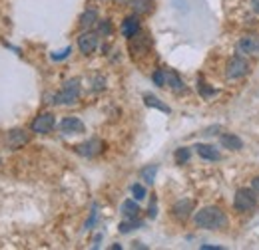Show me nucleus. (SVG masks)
<instances>
[{
	"instance_id": "9",
	"label": "nucleus",
	"mask_w": 259,
	"mask_h": 250,
	"mask_svg": "<svg viewBox=\"0 0 259 250\" xmlns=\"http://www.w3.org/2000/svg\"><path fill=\"white\" fill-rule=\"evenodd\" d=\"M171 213H174V217L178 220H188L190 215L194 213V201H192V199H182V201H178V203L174 205Z\"/></svg>"
},
{
	"instance_id": "5",
	"label": "nucleus",
	"mask_w": 259,
	"mask_h": 250,
	"mask_svg": "<svg viewBox=\"0 0 259 250\" xmlns=\"http://www.w3.org/2000/svg\"><path fill=\"white\" fill-rule=\"evenodd\" d=\"M54 127H56V119H54L52 113H40L32 121V125H30V129H32L34 133H40V135L50 133Z\"/></svg>"
},
{
	"instance_id": "28",
	"label": "nucleus",
	"mask_w": 259,
	"mask_h": 250,
	"mask_svg": "<svg viewBox=\"0 0 259 250\" xmlns=\"http://www.w3.org/2000/svg\"><path fill=\"white\" fill-rule=\"evenodd\" d=\"M94 220H96V205H94V209H92V217H90V220L86 222V228H90V226L94 224Z\"/></svg>"
},
{
	"instance_id": "32",
	"label": "nucleus",
	"mask_w": 259,
	"mask_h": 250,
	"mask_svg": "<svg viewBox=\"0 0 259 250\" xmlns=\"http://www.w3.org/2000/svg\"><path fill=\"white\" fill-rule=\"evenodd\" d=\"M251 4H253V10L259 14V0H251Z\"/></svg>"
},
{
	"instance_id": "14",
	"label": "nucleus",
	"mask_w": 259,
	"mask_h": 250,
	"mask_svg": "<svg viewBox=\"0 0 259 250\" xmlns=\"http://www.w3.org/2000/svg\"><path fill=\"white\" fill-rule=\"evenodd\" d=\"M195 151H197V155L201 157V159H205V161H218L220 159V151L213 145H207V143H197Z\"/></svg>"
},
{
	"instance_id": "24",
	"label": "nucleus",
	"mask_w": 259,
	"mask_h": 250,
	"mask_svg": "<svg viewBox=\"0 0 259 250\" xmlns=\"http://www.w3.org/2000/svg\"><path fill=\"white\" fill-rule=\"evenodd\" d=\"M197 90H199V94L203 95V97H211V95L218 94V90H213V88H207V84H205V82H201V80H199V86H197Z\"/></svg>"
},
{
	"instance_id": "25",
	"label": "nucleus",
	"mask_w": 259,
	"mask_h": 250,
	"mask_svg": "<svg viewBox=\"0 0 259 250\" xmlns=\"http://www.w3.org/2000/svg\"><path fill=\"white\" fill-rule=\"evenodd\" d=\"M70 54H72V48L68 46V48H64V50H60V52H52V56H50V58H52L54 62H60V60H66Z\"/></svg>"
},
{
	"instance_id": "13",
	"label": "nucleus",
	"mask_w": 259,
	"mask_h": 250,
	"mask_svg": "<svg viewBox=\"0 0 259 250\" xmlns=\"http://www.w3.org/2000/svg\"><path fill=\"white\" fill-rule=\"evenodd\" d=\"M138 32H140V18H138V14L128 16V18L122 22V34H124L126 38H134Z\"/></svg>"
},
{
	"instance_id": "23",
	"label": "nucleus",
	"mask_w": 259,
	"mask_h": 250,
	"mask_svg": "<svg viewBox=\"0 0 259 250\" xmlns=\"http://www.w3.org/2000/svg\"><path fill=\"white\" fill-rule=\"evenodd\" d=\"M132 195L136 197V201H144L146 199V189H144V185H140V183L132 185Z\"/></svg>"
},
{
	"instance_id": "18",
	"label": "nucleus",
	"mask_w": 259,
	"mask_h": 250,
	"mask_svg": "<svg viewBox=\"0 0 259 250\" xmlns=\"http://www.w3.org/2000/svg\"><path fill=\"white\" fill-rule=\"evenodd\" d=\"M96 22H98V12H96V10H86V12L80 16V26H82L84 30L92 28Z\"/></svg>"
},
{
	"instance_id": "16",
	"label": "nucleus",
	"mask_w": 259,
	"mask_h": 250,
	"mask_svg": "<svg viewBox=\"0 0 259 250\" xmlns=\"http://www.w3.org/2000/svg\"><path fill=\"white\" fill-rule=\"evenodd\" d=\"M120 211H122V215H124L126 219H138V215H140V207H138V203H134L132 199L122 203Z\"/></svg>"
},
{
	"instance_id": "12",
	"label": "nucleus",
	"mask_w": 259,
	"mask_h": 250,
	"mask_svg": "<svg viewBox=\"0 0 259 250\" xmlns=\"http://www.w3.org/2000/svg\"><path fill=\"white\" fill-rule=\"evenodd\" d=\"M76 151L84 157H94L102 151V141H100V139H90V141H86V143L78 145V147H76Z\"/></svg>"
},
{
	"instance_id": "8",
	"label": "nucleus",
	"mask_w": 259,
	"mask_h": 250,
	"mask_svg": "<svg viewBox=\"0 0 259 250\" xmlns=\"http://www.w3.org/2000/svg\"><path fill=\"white\" fill-rule=\"evenodd\" d=\"M60 131L66 135H80V133L86 131V125L82 123V119H78V117H64L60 121Z\"/></svg>"
},
{
	"instance_id": "27",
	"label": "nucleus",
	"mask_w": 259,
	"mask_h": 250,
	"mask_svg": "<svg viewBox=\"0 0 259 250\" xmlns=\"http://www.w3.org/2000/svg\"><path fill=\"white\" fill-rule=\"evenodd\" d=\"M100 30L104 32V34H110V30H112V26H110V22H108V20H104V22L100 24Z\"/></svg>"
},
{
	"instance_id": "31",
	"label": "nucleus",
	"mask_w": 259,
	"mask_h": 250,
	"mask_svg": "<svg viewBox=\"0 0 259 250\" xmlns=\"http://www.w3.org/2000/svg\"><path fill=\"white\" fill-rule=\"evenodd\" d=\"M201 250H222L220 246H213V244H201Z\"/></svg>"
},
{
	"instance_id": "33",
	"label": "nucleus",
	"mask_w": 259,
	"mask_h": 250,
	"mask_svg": "<svg viewBox=\"0 0 259 250\" xmlns=\"http://www.w3.org/2000/svg\"><path fill=\"white\" fill-rule=\"evenodd\" d=\"M118 2H128V4H130V2H132V0H118Z\"/></svg>"
},
{
	"instance_id": "19",
	"label": "nucleus",
	"mask_w": 259,
	"mask_h": 250,
	"mask_svg": "<svg viewBox=\"0 0 259 250\" xmlns=\"http://www.w3.org/2000/svg\"><path fill=\"white\" fill-rule=\"evenodd\" d=\"M144 101H146L148 107H156V109H160V111H163V113H169V111H171L165 103H162V99H158L156 95H152V94L144 95Z\"/></svg>"
},
{
	"instance_id": "6",
	"label": "nucleus",
	"mask_w": 259,
	"mask_h": 250,
	"mask_svg": "<svg viewBox=\"0 0 259 250\" xmlns=\"http://www.w3.org/2000/svg\"><path fill=\"white\" fill-rule=\"evenodd\" d=\"M241 54H249V56H257L259 54V34H245L239 44H237Z\"/></svg>"
},
{
	"instance_id": "21",
	"label": "nucleus",
	"mask_w": 259,
	"mask_h": 250,
	"mask_svg": "<svg viewBox=\"0 0 259 250\" xmlns=\"http://www.w3.org/2000/svg\"><path fill=\"white\" fill-rule=\"evenodd\" d=\"M138 226H142V222L138 219H128V220H124L122 224H120V232L122 234H128L130 230H134V228H138Z\"/></svg>"
},
{
	"instance_id": "22",
	"label": "nucleus",
	"mask_w": 259,
	"mask_h": 250,
	"mask_svg": "<svg viewBox=\"0 0 259 250\" xmlns=\"http://www.w3.org/2000/svg\"><path fill=\"white\" fill-rule=\"evenodd\" d=\"M190 155H192V151H190L188 147H180V149L176 151V163H178V165L188 163V161H190Z\"/></svg>"
},
{
	"instance_id": "1",
	"label": "nucleus",
	"mask_w": 259,
	"mask_h": 250,
	"mask_svg": "<svg viewBox=\"0 0 259 250\" xmlns=\"http://www.w3.org/2000/svg\"><path fill=\"white\" fill-rule=\"evenodd\" d=\"M194 222L197 228L218 230V228H226L227 226V217L220 207H203L194 215Z\"/></svg>"
},
{
	"instance_id": "3",
	"label": "nucleus",
	"mask_w": 259,
	"mask_h": 250,
	"mask_svg": "<svg viewBox=\"0 0 259 250\" xmlns=\"http://www.w3.org/2000/svg\"><path fill=\"white\" fill-rule=\"evenodd\" d=\"M249 74V62L245 60V58H241V56H233V58H229L227 60V66H226V78L231 82H235V80H241V78H245Z\"/></svg>"
},
{
	"instance_id": "10",
	"label": "nucleus",
	"mask_w": 259,
	"mask_h": 250,
	"mask_svg": "<svg viewBox=\"0 0 259 250\" xmlns=\"http://www.w3.org/2000/svg\"><path fill=\"white\" fill-rule=\"evenodd\" d=\"M163 88H169V90H174L176 94H180V92L186 90L182 78H180L176 72H171V70H163Z\"/></svg>"
},
{
	"instance_id": "20",
	"label": "nucleus",
	"mask_w": 259,
	"mask_h": 250,
	"mask_svg": "<svg viewBox=\"0 0 259 250\" xmlns=\"http://www.w3.org/2000/svg\"><path fill=\"white\" fill-rule=\"evenodd\" d=\"M156 173H158V165H148L146 169H142V181L146 185H152L156 179Z\"/></svg>"
},
{
	"instance_id": "17",
	"label": "nucleus",
	"mask_w": 259,
	"mask_h": 250,
	"mask_svg": "<svg viewBox=\"0 0 259 250\" xmlns=\"http://www.w3.org/2000/svg\"><path fill=\"white\" fill-rule=\"evenodd\" d=\"M130 6H132V10L140 16V14H148V12H152L154 2H152V0H132Z\"/></svg>"
},
{
	"instance_id": "15",
	"label": "nucleus",
	"mask_w": 259,
	"mask_h": 250,
	"mask_svg": "<svg viewBox=\"0 0 259 250\" xmlns=\"http://www.w3.org/2000/svg\"><path fill=\"white\" fill-rule=\"evenodd\" d=\"M220 143H222V147L231 149V151H239V149L243 147V141H241L237 135H233V133H224V135L220 137Z\"/></svg>"
},
{
	"instance_id": "29",
	"label": "nucleus",
	"mask_w": 259,
	"mask_h": 250,
	"mask_svg": "<svg viewBox=\"0 0 259 250\" xmlns=\"http://www.w3.org/2000/svg\"><path fill=\"white\" fill-rule=\"evenodd\" d=\"M156 211H158V209H156V201H154V203H152V207H150V213H148V215H150V219H156V215H158Z\"/></svg>"
},
{
	"instance_id": "26",
	"label": "nucleus",
	"mask_w": 259,
	"mask_h": 250,
	"mask_svg": "<svg viewBox=\"0 0 259 250\" xmlns=\"http://www.w3.org/2000/svg\"><path fill=\"white\" fill-rule=\"evenodd\" d=\"M152 80H154V84H156V86L163 88V70H156V72H154V76H152Z\"/></svg>"
},
{
	"instance_id": "2",
	"label": "nucleus",
	"mask_w": 259,
	"mask_h": 250,
	"mask_svg": "<svg viewBox=\"0 0 259 250\" xmlns=\"http://www.w3.org/2000/svg\"><path fill=\"white\" fill-rule=\"evenodd\" d=\"M233 207L237 213H251L257 209V197L253 189H237L235 197H233Z\"/></svg>"
},
{
	"instance_id": "11",
	"label": "nucleus",
	"mask_w": 259,
	"mask_h": 250,
	"mask_svg": "<svg viewBox=\"0 0 259 250\" xmlns=\"http://www.w3.org/2000/svg\"><path fill=\"white\" fill-rule=\"evenodd\" d=\"M28 133L26 131H22V129H14V131H10L8 133V137H6V145L10 147V149H18L20 145H24V143H28Z\"/></svg>"
},
{
	"instance_id": "30",
	"label": "nucleus",
	"mask_w": 259,
	"mask_h": 250,
	"mask_svg": "<svg viewBox=\"0 0 259 250\" xmlns=\"http://www.w3.org/2000/svg\"><path fill=\"white\" fill-rule=\"evenodd\" d=\"M251 187H253V191H255V193L259 195V177H255V179L251 181Z\"/></svg>"
},
{
	"instance_id": "4",
	"label": "nucleus",
	"mask_w": 259,
	"mask_h": 250,
	"mask_svg": "<svg viewBox=\"0 0 259 250\" xmlns=\"http://www.w3.org/2000/svg\"><path fill=\"white\" fill-rule=\"evenodd\" d=\"M78 97H80V86H78L76 80H70V82L64 84V88L52 97L50 103H66V105H70V103H76Z\"/></svg>"
},
{
	"instance_id": "7",
	"label": "nucleus",
	"mask_w": 259,
	"mask_h": 250,
	"mask_svg": "<svg viewBox=\"0 0 259 250\" xmlns=\"http://www.w3.org/2000/svg\"><path fill=\"white\" fill-rule=\"evenodd\" d=\"M98 36L96 32H84V34H80V38H78V48H80V52L82 54H92L94 50L98 48Z\"/></svg>"
}]
</instances>
